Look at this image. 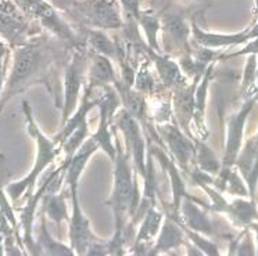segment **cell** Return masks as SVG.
<instances>
[{"mask_svg": "<svg viewBox=\"0 0 258 256\" xmlns=\"http://www.w3.org/2000/svg\"><path fill=\"white\" fill-rule=\"evenodd\" d=\"M115 158L112 159V191L110 198L107 200V205H110L114 215V235L110 238L111 255L123 253L126 224L134 217L141 202L139 184L136 182L135 167L131 161V156L119 144L118 139H115Z\"/></svg>", "mask_w": 258, "mask_h": 256, "instance_id": "cell-1", "label": "cell"}, {"mask_svg": "<svg viewBox=\"0 0 258 256\" xmlns=\"http://www.w3.org/2000/svg\"><path fill=\"white\" fill-rule=\"evenodd\" d=\"M56 56L53 47H49L46 43H40L36 38L27 45L14 47L10 73L0 95V111L6 106L7 101L18 93L34 84L42 82L47 83L53 72L51 69Z\"/></svg>", "mask_w": 258, "mask_h": 256, "instance_id": "cell-2", "label": "cell"}, {"mask_svg": "<svg viewBox=\"0 0 258 256\" xmlns=\"http://www.w3.org/2000/svg\"><path fill=\"white\" fill-rule=\"evenodd\" d=\"M23 111L25 115V122H27V130L36 144V154H35L34 166L29 170L28 175L6 186L5 191L12 202H17L18 200L23 198L25 193L32 191L40 175L45 172L46 169L56 161L57 156L62 152V145L56 139V136L50 139L40 130L39 125L35 121L31 104L27 100L23 101Z\"/></svg>", "mask_w": 258, "mask_h": 256, "instance_id": "cell-3", "label": "cell"}, {"mask_svg": "<svg viewBox=\"0 0 258 256\" xmlns=\"http://www.w3.org/2000/svg\"><path fill=\"white\" fill-rule=\"evenodd\" d=\"M88 64H89V60L86 58L84 51L77 50L74 51L73 56L70 57L67 65H66L64 75H62V103L60 128L75 112L79 101H81L85 86H86Z\"/></svg>", "mask_w": 258, "mask_h": 256, "instance_id": "cell-4", "label": "cell"}, {"mask_svg": "<svg viewBox=\"0 0 258 256\" xmlns=\"http://www.w3.org/2000/svg\"><path fill=\"white\" fill-rule=\"evenodd\" d=\"M104 93L97 99L99 107V123L96 132L90 137L93 139L96 144L99 145V150L104 151L110 159L115 158V134L112 133L114 125V115L119 110L121 101L118 96L117 90L114 89V86H106L103 88Z\"/></svg>", "mask_w": 258, "mask_h": 256, "instance_id": "cell-5", "label": "cell"}, {"mask_svg": "<svg viewBox=\"0 0 258 256\" xmlns=\"http://www.w3.org/2000/svg\"><path fill=\"white\" fill-rule=\"evenodd\" d=\"M23 16L34 18L39 21L42 27H45L51 34L62 42H67L71 45H77V35L71 27L68 25L60 14L54 10L49 2L46 0H13Z\"/></svg>", "mask_w": 258, "mask_h": 256, "instance_id": "cell-6", "label": "cell"}, {"mask_svg": "<svg viewBox=\"0 0 258 256\" xmlns=\"http://www.w3.org/2000/svg\"><path fill=\"white\" fill-rule=\"evenodd\" d=\"M79 184H71L68 190L71 194V204L73 212L70 215V246L73 248L75 255H86L90 244L99 238L90 226L88 216L82 211V206L79 204L78 195Z\"/></svg>", "mask_w": 258, "mask_h": 256, "instance_id": "cell-7", "label": "cell"}, {"mask_svg": "<svg viewBox=\"0 0 258 256\" xmlns=\"http://www.w3.org/2000/svg\"><path fill=\"white\" fill-rule=\"evenodd\" d=\"M156 133L158 137H161L176 165L182 169H187L195 158L196 144L189 137H186L183 129L174 121L156 125Z\"/></svg>", "mask_w": 258, "mask_h": 256, "instance_id": "cell-8", "label": "cell"}, {"mask_svg": "<svg viewBox=\"0 0 258 256\" xmlns=\"http://www.w3.org/2000/svg\"><path fill=\"white\" fill-rule=\"evenodd\" d=\"M254 106V100L246 103V106L240 108V111L235 114L229 119L228 123V137H226V147H225L224 156V173H222V183H226V178L229 175L230 166L235 163L237 159V154L240 151L241 139H243V130H244V123L248 117V112L251 111Z\"/></svg>", "mask_w": 258, "mask_h": 256, "instance_id": "cell-9", "label": "cell"}, {"mask_svg": "<svg viewBox=\"0 0 258 256\" xmlns=\"http://www.w3.org/2000/svg\"><path fill=\"white\" fill-rule=\"evenodd\" d=\"M81 9L96 28L117 29L122 25L121 13L114 0H85Z\"/></svg>", "mask_w": 258, "mask_h": 256, "instance_id": "cell-10", "label": "cell"}, {"mask_svg": "<svg viewBox=\"0 0 258 256\" xmlns=\"http://www.w3.org/2000/svg\"><path fill=\"white\" fill-rule=\"evenodd\" d=\"M164 47L169 51H182L187 46L190 27L185 17L176 12H165L160 16Z\"/></svg>", "mask_w": 258, "mask_h": 256, "instance_id": "cell-11", "label": "cell"}, {"mask_svg": "<svg viewBox=\"0 0 258 256\" xmlns=\"http://www.w3.org/2000/svg\"><path fill=\"white\" fill-rule=\"evenodd\" d=\"M38 34L32 31L23 16L18 14H9L0 12V38L6 40V43L12 49L18 46L27 45L28 42L35 39L34 36Z\"/></svg>", "mask_w": 258, "mask_h": 256, "instance_id": "cell-12", "label": "cell"}, {"mask_svg": "<svg viewBox=\"0 0 258 256\" xmlns=\"http://www.w3.org/2000/svg\"><path fill=\"white\" fill-rule=\"evenodd\" d=\"M185 237L186 234L182 224L175 217L165 215L161 228L156 237V242L150 246L147 255H161V253H168L169 250L178 249L180 245L186 244Z\"/></svg>", "mask_w": 258, "mask_h": 256, "instance_id": "cell-13", "label": "cell"}, {"mask_svg": "<svg viewBox=\"0 0 258 256\" xmlns=\"http://www.w3.org/2000/svg\"><path fill=\"white\" fill-rule=\"evenodd\" d=\"M178 222L190 228L193 231L204 234V235H213L214 227L213 223L206 212L203 211L200 206L197 205V200L190 195H186L182 200L178 213Z\"/></svg>", "mask_w": 258, "mask_h": 256, "instance_id": "cell-14", "label": "cell"}, {"mask_svg": "<svg viewBox=\"0 0 258 256\" xmlns=\"http://www.w3.org/2000/svg\"><path fill=\"white\" fill-rule=\"evenodd\" d=\"M164 216L165 215L158 209L157 205L150 206L143 213L141 220L138 222L139 223V230L136 234L135 245H134L136 255H145V249H150L149 244H152L153 239L157 237L161 224H163Z\"/></svg>", "mask_w": 258, "mask_h": 256, "instance_id": "cell-15", "label": "cell"}, {"mask_svg": "<svg viewBox=\"0 0 258 256\" xmlns=\"http://www.w3.org/2000/svg\"><path fill=\"white\" fill-rule=\"evenodd\" d=\"M190 32L193 39L196 40L197 45H200L204 49H218V47H229V46H236L244 43L248 39H252L251 28L246 29L243 32L237 34H214V32H207L202 29L196 23H191Z\"/></svg>", "mask_w": 258, "mask_h": 256, "instance_id": "cell-16", "label": "cell"}, {"mask_svg": "<svg viewBox=\"0 0 258 256\" xmlns=\"http://www.w3.org/2000/svg\"><path fill=\"white\" fill-rule=\"evenodd\" d=\"M112 86L117 90L123 110L128 112L131 117L135 118L138 122L146 126L149 114H147V103L145 95H142L141 92L134 89L132 86L123 83L122 80L121 82L117 80Z\"/></svg>", "mask_w": 258, "mask_h": 256, "instance_id": "cell-17", "label": "cell"}, {"mask_svg": "<svg viewBox=\"0 0 258 256\" xmlns=\"http://www.w3.org/2000/svg\"><path fill=\"white\" fill-rule=\"evenodd\" d=\"M118 80L115 69L112 67L111 58L101 54H92L89 64H88V76H86V86L92 89L96 88H106L112 86Z\"/></svg>", "mask_w": 258, "mask_h": 256, "instance_id": "cell-18", "label": "cell"}, {"mask_svg": "<svg viewBox=\"0 0 258 256\" xmlns=\"http://www.w3.org/2000/svg\"><path fill=\"white\" fill-rule=\"evenodd\" d=\"M99 150V145L96 144L92 137L85 140V143L78 148L68 161H66L64 167V183L67 187L71 184H79V179L82 176L86 163L89 162L92 155Z\"/></svg>", "mask_w": 258, "mask_h": 256, "instance_id": "cell-19", "label": "cell"}, {"mask_svg": "<svg viewBox=\"0 0 258 256\" xmlns=\"http://www.w3.org/2000/svg\"><path fill=\"white\" fill-rule=\"evenodd\" d=\"M147 53H149V57L154 64V67H156L158 76L167 89H175L179 84L185 83L186 76L182 72L178 62L171 60L169 57L164 56L161 51L152 50L149 47H147Z\"/></svg>", "mask_w": 258, "mask_h": 256, "instance_id": "cell-20", "label": "cell"}, {"mask_svg": "<svg viewBox=\"0 0 258 256\" xmlns=\"http://www.w3.org/2000/svg\"><path fill=\"white\" fill-rule=\"evenodd\" d=\"M35 248H36V255H40V253H43V255H75L70 245L62 244L51 237V234L46 227L45 215L40 219L39 235L35 238Z\"/></svg>", "mask_w": 258, "mask_h": 256, "instance_id": "cell-21", "label": "cell"}, {"mask_svg": "<svg viewBox=\"0 0 258 256\" xmlns=\"http://www.w3.org/2000/svg\"><path fill=\"white\" fill-rule=\"evenodd\" d=\"M42 212L47 219L54 222L57 226H61L64 220L70 219L68 206L62 191L45 193L42 195Z\"/></svg>", "mask_w": 258, "mask_h": 256, "instance_id": "cell-22", "label": "cell"}, {"mask_svg": "<svg viewBox=\"0 0 258 256\" xmlns=\"http://www.w3.org/2000/svg\"><path fill=\"white\" fill-rule=\"evenodd\" d=\"M86 42H88L90 49L97 54L106 56L111 60H114V58L122 60L119 45L115 43L112 39H110V36H107L104 31L99 28L88 29L86 31Z\"/></svg>", "mask_w": 258, "mask_h": 256, "instance_id": "cell-23", "label": "cell"}, {"mask_svg": "<svg viewBox=\"0 0 258 256\" xmlns=\"http://www.w3.org/2000/svg\"><path fill=\"white\" fill-rule=\"evenodd\" d=\"M138 25H141L142 31L146 38V43L149 49L156 51H161L160 47V32H161V20L160 16L141 13L138 18Z\"/></svg>", "mask_w": 258, "mask_h": 256, "instance_id": "cell-24", "label": "cell"}, {"mask_svg": "<svg viewBox=\"0 0 258 256\" xmlns=\"http://www.w3.org/2000/svg\"><path fill=\"white\" fill-rule=\"evenodd\" d=\"M147 114L156 125L171 122L174 118L172 103L164 96H154L152 97V103L147 104Z\"/></svg>", "mask_w": 258, "mask_h": 256, "instance_id": "cell-25", "label": "cell"}, {"mask_svg": "<svg viewBox=\"0 0 258 256\" xmlns=\"http://www.w3.org/2000/svg\"><path fill=\"white\" fill-rule=\"evenodd\" d=\"M195 158H196L197 166L204 173H214L219 172L221 163L217 159V156L213 151L208 148L207 145L203 144L202 141L196 143V151H195Z\"/></svg>", "mask_w": 258, "mask_h": 256, "instance_id": "cell-26", "label": "cell"}, {"mask_svg": "<svg viewBox=\"0 0 258 256\" xmlns=\"http://www.w3.org/2000/svg\"><path fill=\"white\" fill-rule=\"evenodd\" d=\"M132 88L145 96L154 93V78H153V73L149 68V62L141 64L139 69L135 72V80H134Z\"/></svg>", "mask_w": 258, "mask_h": 256, "instance_id": "cell-27", "label": "cell"}, {"mask_svg": "<svg viewBox=\"0 0 258 256\" xmlns=\"http://www.w3.org/2000/svg\"><path fill=\"white\" fill-rule=\"evenodd\" d=\"M182 227H183V231H185L186 237L190 239L197 249H200L202 253H204V255H218V248H217V245L214 244V242H211L210 239L206 238L204 234L193 231V230L185 227V226H182Z\"/></svg>", "mask_w": 258, "mask_h": 256, "instance_id": "cell-28", "label": "cell"}, {"mask_svg": "<svg viewBox=\"0 0 258 256\" xmlns=\"http://www.w3.org/2000/svg\"><path fill=\"white\" fill-rule=\"evenodd\" d=\"M122 14L131 24H138V18L141 16V0H119Z\"/></svg>", "mask_w": 258, "mask_h": 256, "instance_id": "cell-29", "label": "cell"}, {"mask_svg": "<svg viewBox=\"0 0 258 256\" xmlns=\"http://www.w3.org/2000/svg\"><path fill=\"white\" fill-rule=\"evenodd\" d=\"M257 83V61H255V56L250 54V58L246 64V69H244V78H243V90H250Z\"/></svg>", "mask_w": 258, "mask_h": 256, "instance_id": "cell-30", "label": "cell"}, {"mask_svg": "<svg viewBox=\"0 0 258 256\" xmlns=\"http://www.w3.org/2000/svg\"><path fill=\"white\" fill-rule=\"evenodd\" d=\"M241 54H254V56H257L258 54V36L255 38H252V42H250L248 45L243 49V50L237 51L235 54H232V56H241Z\"/></svg>", "mask_w": 258, "mask_h": 256, "instance_id": "cell-31", "label": "cell"}, {"mask_svg": "<svg viewBox=\"0 0 258 256\" xmlns=\"http://www.w3.org/2000/svg\"><path fill=\"white\" fill-rule=\"evenodd\" d=\"M10 46L7 45L6 40L3 38H0V64L9 60V56H10Z\"/></svg>", "mask_w": 258, "mask_h": 256, "instance_id": "cell-32", "label": "cell"}, {"mask_svg": "<svg viewBox=\"0 0 258 256\" xmlns=\"http://www.w3.org/2000/svg\"><path fill=\"white\" fill-rule=\"evenodd\" d=\"M6 68H7V61L0 64V95H2V92H3L5 82H6Z\"/></svg>", "mask_w": 258, "mask_h": 256, "instance_id": "cell-33", "label": "cell"}, {"mask_svg": "<svg viewBox=\"0 0 258 256\" xmlns=\"http://www.w3.org/2000/svg\"><path fill=\"white\" fill-rule=\"evenodd\" d=\"M255 9H257V13H258V0H255Z\"/></svg>", "mask_w": 258, "mask_h": 256, "instance_id": "cell-34", "label": "cell"}, {"mask_svg": "<svg viewBox=\"0 0 258 256\" xmlns=\"http://www.w3.org/2000/svg\"><path fill=\"white\" fill-rule=\"evenodd\" d=\"M257 86H258V67H257Z\"/></svg>", "mask_w": 258, "mask_h": 256, "instance_id": "cell-35", "label": "cell"}, {"mask_svg": "<svg viewBox=\"0 0 258 256\" xmlns=\"http://www.w3.org/2000/svg\"><path fill=\"white\" fill-rule=\"evenodd\" d=\"M191 2H202V0H191Z\"/></svg>", "mask_w": 258, "mask_h": 256, "instance_id": "cell-36", "label": "cell"}]
</instances>
